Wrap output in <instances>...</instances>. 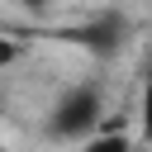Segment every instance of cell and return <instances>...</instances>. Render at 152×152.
Masks as SVG:
<instances>
[{
    "label": "cell",
    "mask_w": 152,
    "mask_h": 152,
    "mask_svg": "<svg viewBox=\"0 0 152 152\" xmlns=\"http://www.w3.org/2000/svg\"><path fill=\"white\" fill-rule=\"evenodd\" d=\"M100 119H104L100 86H66L62 100L48 109V133L62 138V142H81V138H90L100 128Z\"/></svg>",
    "instance_id": "obj_1"
},
{
    "label": "cell",
    "mask_w": 152,
    "mask_h": 152,
    "mask_svg": "<svg viewBox=\"0 0 152 152\" xmlns=\"http://www.w3.org/2000/svg\"><path fill=\"white\" fill-rule=\"evenodd\" d=\"M124 33V24L114 19V14H104L100 24H81V28H71V43H81L86 52H95V57H109V52H119V38Z\"/></svg>",
    "instance_id": "obj_2"
},
{
    "label": "cell",
    "mask_w": 152,
    "mask_h": 152,
    "mask_svg": "<svg viewBox=\"0 0 152 152\" xmlns=\"http://www.w3.org/2000/svg\"><path fill=\"white\" fill-rule=\"evenodd\" d=\"M71 152H138V142H133L128 133H119V128H114V133H104V128H100V133H90V138L71 142Z\"/></svg>",
    "instance_id": "obj_3"
},
{
    "label": "cell",
    "mask_w": 152,
    "mask_h": 152,
    "mask_svg": "<svg viewBox=\"0 0 152 152\" xmlns=\"http://www.w3.org/2000/svg\"><path fill=\"white\" fill-rule=\"evenodd\" d=\"M138 138L152 142V76L142 81V95H138Z\"/></svg>",
    "instance_id": "obj_4"
},
{
    "label": "cell",
    "mask_w": 152,
    "mask_h": 152,
    "mask_svg": "<svg viewBox=\"0 0 152 152\" xmlns=\"http://www.w3.org/2000/svg\"><path fill=\"white\" fill-rule=\"evenodd\" d=\"M19 57H24V48H19V38H0V71H5V66H14Z\"/></svg>",
    "instance_id": "obj_5"
},
{
    "label": "cell",
    "mask_w": 152,
    "mask_h": 152,
    "mask_svg": "<svg viewBox=\"0 0 152 152\" xmlns=\"http://www.w3.org/2000/svg\"><path fill=\"white\" fill-rule=\"evenodd\" d=\"M19 5H24V10H33V14H43V10H52L57 0H19Z\"/></svg>",
    "instance_id": "obj_6"
},
{
    "label": "cell",
    "mask_w": 152,
    "mask_h": 152,
    "mask_svg": "<svg viewBox=\"0 0 152 152\" xmlns=\"http://www.w3.org/2000/svg\"><path fill=\"white\" fill-rule=\"evenodd\" d=\"M0 152H10V142H5V138H0Z\"/></svg>",
    "instance_id": "obj_7"
}]
</instances>
